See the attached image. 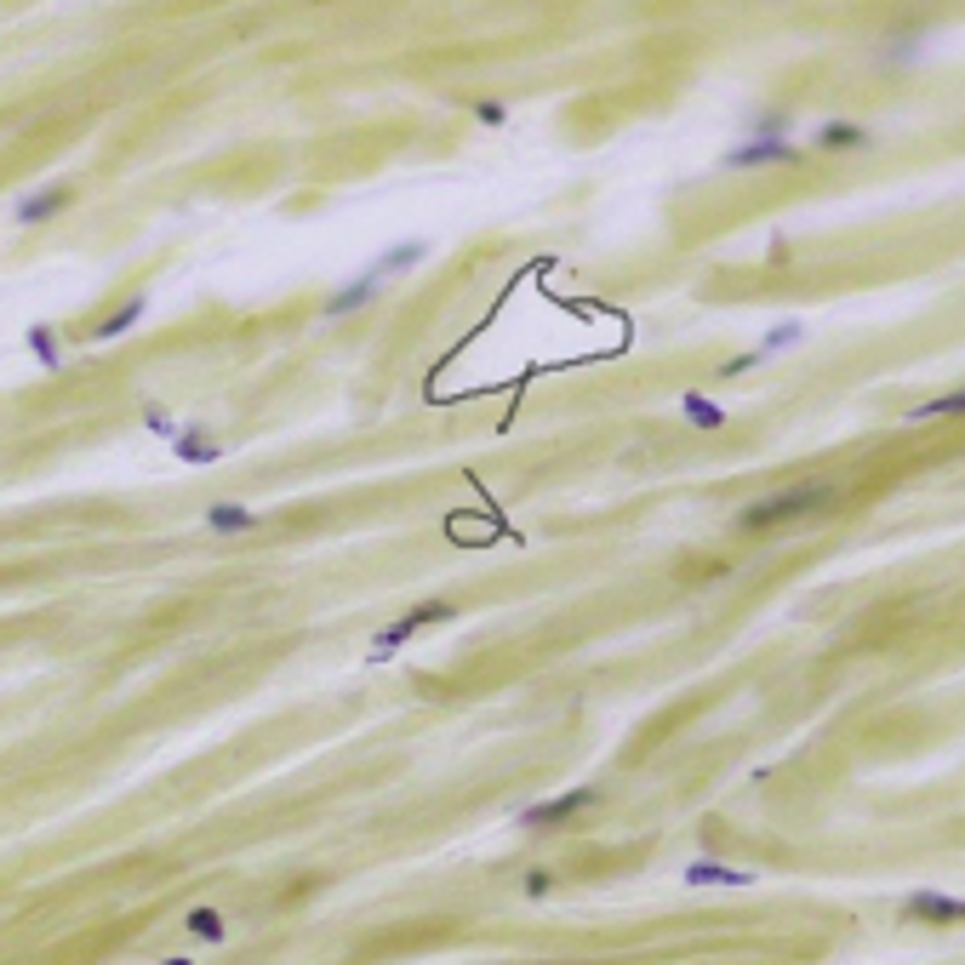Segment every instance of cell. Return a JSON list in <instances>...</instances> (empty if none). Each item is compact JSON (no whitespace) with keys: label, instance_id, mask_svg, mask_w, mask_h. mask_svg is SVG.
<instances>
[{"label":"cell","instance_id":"1","mask_svg":"<svg viewBox=\"0 0 965 965\" xmlns=\"http://www.w3.org/2000/svg\"><path fill=\"white\" fill-rule=\"evenodd\" d=\"M840 503V491L828 486V480H805V486H789V491H772V498H760L743 509V531H772V526H789V521H805V514H817V509H835Z\"/></svg>","mask_w":965,"mask_h":965},{"label":"cell","instance_id":"15","mask_svg":"<svg viewBox=\"0 0 965 965\" xmlns=\"http://www.w3.org/2000/svg\"><path fill=\"white\" fill-rule=\"evenodd\" d=\"M24 343H29V354H35V361L47 366V372L63 366V349H58V331H52V326H29V338H24Z\"/></svg>","mask_w":965,"mask_h":965},{"label":"cell","instance_id":"17","mask_svg":"<svg viewBox=\"0 0 965 965\" xmlns=\"http://www.w3.org/2000/svg\"><path fill=\"white\" fill-rule=\"evenodd\" d=\"M805 338V326L800 321H782V326H772L766 338H760V361H766V354H777V349H794Z\"/></svg>","mask_w":965,"mask_h":965},{"label":"cell","instance_id":"6","mask_svg":"<svg viewBox=\"0 0 965 965\" xmlns=\"http://www.w3.org/2000/svg\"><path fill=\"white\" fill-rule=\"evenodd\" d=\"M686 886L691 891H703V886H726V891H743V886H754V874L749 868H726V863H686Z\"/></svg>","mask_w":965,"mask_h":965},{"label":"cell","instance_id":"19","mask_svg":"<svg viewBox=\"0 0 965 965\" xmlns=\"http://www.w3.org/2000/svg\"><path fill=\"white\" fill-rule=\"evenodd\" d=\"M143 429H149V435H177V429H172V412H166V406H149V412H143Z\"/></svg>","mask_w":965,"mask_h":965},{"label":"cell","instance_id":"13","mask_svg":"<svg viewBox=\"0 0 965 965\" xmlns=\"http://www.w3.org/2000/svg\"><path fill=\"white\" fill-rule=\"evenodd\" d=\"M184 931H189L195 942H223V937H229V926H223V914H217L212 903H200V908H189V919H184Z\"/></svg>","mask_w":965,"mask_h":965},{"label":"cell","instance_id":"20","mask_svg":"<svg viewBox=\"0 0 965 965\" xmlns=\"http://www.w3.org/2000/svg\"><path fill=\"white\" fill-rule=\"evenodd\" d=\"M554 886H560V880H554L549 868H531V874H526V897H549Z\"/></svg>","mask_w":965,"mask_h":965},{"label":"cell","instance_id":"12","mask_svg":"<svg viewBox=\"0 0 965 965\" xmlns=\"http://www.w3.org/2000/svg\"><path fill=\"white\" fill-rule=\"evenodd\" d=\"M680 417L691 423V429H726V423H731V412L714 406L709 394H686V400H680Z\"/></svg>","mask_w":965,"mask_h":965},{"label":"cell","instance_id":"3","mask_svg":"<svg viewBox=\"0 0 965 965\" xmlns=\"http://www.w3.org/2000/svg\"><path fill=\"white\" fill-rule=\"evenodd\" d=\"M600 794L594 789H572V794H554V800H537L521 812V828H560V823H572L577 812H589Z\"/></svg>","mask_w":965,"mask_h":965},{"label":"cell","instance_id":"10","mask_svg":"<svg viewBox=\"0 0 965 965\" xmlns=\"http://www.w3.org/2000/svg\"><path fill=\"white\" fill-rule=\"evenodd\" d=\"M143 309H149V298L138 291V298H126L115 314H109V321H98V326H92V338H98V343H115V338H126V331L143 321Z\"/></svg>","mask_w":965,"mask_h":965},{"label":"cell","instance_id":"16","mask_svg":"<svg viewBox=\"0 0 965 965\" xmlns=\"http://www.w3.org/2000/svg\"><path fill=\"white\" fill-rule=\"evenodd\" d=\"M954 412H965V394H960V389H949V394L926 400V406H914V412H908V423H926V417H954Z\"/></svg>","mask_w":965,"mask_h":965},{"label":"cell","instance_id":"22","mask_svg":"<svg viewBox=\"0 0 965 965\" xmlns=\"http://www.w3.org/2000/svg\"><path fill=\"white\" fill-rule=\"evenodd\" d=\"M754 366H760V349H754V354H731L720 372H726V377H743V372H754Z\"/></svg>","mask_w":965,"mask_h":965},{"label":"cell","instance_id":"14","mask_svg":"<svg viewBox=\"0 0 965 965\" xmlns=\"http://www.w3.org/2000/svg\"><path fill=\"white\" fill-rule=\"evenodd\" d=\"M206 526H212V531H252L258 514L240 509V503H217V509H206Z\"/></svg>","mask_w":965,"mask_h":965},{"label":"cell","instance_id":"7","mask_svg":"<svg viewBox=\"0 0 965 965\" xmlns=\"http://www.w3.org/2000/svg\"><path fill=\"white\" fill-rule=\"evenodd\" d=\"M63 206H70V189L63 184H52V189H35V195H24L17 200V223H24V229H35V223H47V217H58Z\"/></svg>","mask_w":965,"mask_h":965},{"label":"cell","instance_id":"4","mask_svg":"<svg viewBox=\"0 0 965 965\" xmlns=\"http://www.w3.org/2000/svg\"><path fill=\"white\" fill-rule=\"evenodd\" d=\"M377 291H384V275H377V268H361V275H354L349 286H338V291L326 298V314H331V321H343V314L366 309V303L377 298Z\"/></svg>","mask_w":965,"mask_h":965},{"label":"cell","instance_id":"18","mask_svg":"<svg viewBox=\"0 0 965 965\" xmlns=\"http://www.w3.org/2000/svg\"><path fill=\"white\" fill-rule=\"evenodd\" d=\"M749 138H789V115H782V109H777V115H772V109H766V115H754L749 121Z\"/></svg>","mask_w":965,"mask_h":965},{"label":"cell","instance_id":"11","mask_svg":"<svg viewBox=\"0 0 965 965\" xmlns=\"http://www.w3.org/2000/svg\"><path fill=\"white\" fill-rule=\"evenodd\" d=\"M423 258H429V240H400V246H389V252L377 258L372 268H377L384 280H394V275H406V268H417Z\"/></svg>","mask_w":965,"mask_h":965},{"label":"cell","instance_id":"5","mask_svg":"<svg viewBox=\"0 0 965 965\" xmlns=\"http://www.w3.org/2000/svg\"><path fill=\"white\" fill-rule=\"evenodd\" d=\"M960 914H965V903L960 897H942V891H914L903 903V919H931V926H954Z\"/></svg>","mask_w":965,"mask_h":965},{"label":"cell","instance_id":"9","mask_svg":"<svg viewBox=\"0 0 965 965\" xmlns=\"http://www.w3.org/2000/svg\"><path fill=\"white\" fill-rule=\"evenodd\" d=\"M172 452L184 458V463H200V468H206V463H223V446H217L206 429H177V435H172Z\"/></svg>","mask_w":965,"mask_h":965},{"label":"cell","instance_id":"23","mask_svg":"<svg viewBox=\"0 0 965 965\" xmlns=\"http://www.w3.org/2000/svg\"><path fill=\"white\" fill-rule=\"evenodd\" d=\"M161 965H195L189 954H172V960H161Z\"/></svg>","mask_w":965,"mask_h":965},{"label":"cell","instance_id":"21","mask_svg":"<svg viewBox=\"0 0 965 965\" xmlns=\"http://www.w3.org/2000/svg\"><path fill=\"white\" fill-rule=\"evenodd\" d=\"M475 115H480V126H503V121H509V109H503L498 98H486V103L475 109Z\"/></svg>","mask_w":965,"mask_h":965},{"label":"cell","instance_id":"8","mask_svg":"<svg viewBox=\"0 0 965 965\" xmlns=\"http://www.w3.org/2000/svg\"><path fill=\"white\" fill-rule=\"evenodd\" d=\"M812 143L817 149H874L880 138H874L868 126H857V121H828V126L812 131Z\"/></svg>","mask_w":965,"mask_h":965},{"label":"cell","instance_id":"2","mask_svg":"<svg viewBox=\"0 0 965 965\" xmlns=\"http://www.w3.org/2000/svg\"><path fill=\"white\" fill-rule=\"evenodd\" d=\"M800 161V149L789 138H749V143H737L720 154V166L726 172H749V166H794Z\"/></svg>","mask_w":965,"mask_h":965}]
</instances>
